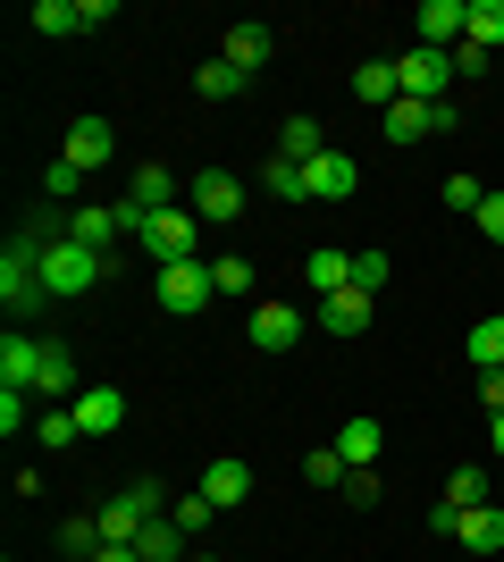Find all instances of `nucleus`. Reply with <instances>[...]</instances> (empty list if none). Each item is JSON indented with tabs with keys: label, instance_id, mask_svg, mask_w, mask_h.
I'll return each instance as SVG.
<instances>
[{
	"label": "nucleus",
	"instance_id": "423d86ee",
	"mask_svg": "<svg viewBox=\"0 0 504 562\" xmlns=\"http://www.w3.org/2000/svg\"><path fill=\"white\" fill-rule=\"evenodd\" d=\"M269 50H278V25H261V18H236L227 25V34H219V59H227V68H269Z\"/></svg>",
	"mask_w": 504,
	"mask_h": 562
},
{
	"label": "nucleus",
	"instance_id": "0eeeda50",
	"mask_svg": "<svg viewBox=\"0 0 504 562\" xmlns=\"http://www.w3.org/2000/svg\"><path fill=\"white\" fill-rule=\"evenodd\" d=\"M34 378H43V336L9 328L0 336V386H9V395H34Z\"/></svg>",
	"mask_w": 504,
	"mask_h": 562
},
{
	"label": "nucleus",
	"instance_id": "72a5a7b5",
	"mask_svg": "<svg viewBox=\"0 0 504 562\" xmlns=\"http://www.w3.org/2000/svg\"><path fill=\"white\" fill-rule=\"evenodd\" d=\"M34 420H43V412H34L25 395H9V386H0V437H34Z\"/></svg>",
	"mask_w": 504,
	"mask_h": 562
},
{
	"label": "nucleus",
	"instance_id": "f03ea898",
	"mask_svg": "<svg viewBox=\"0 0 504 562\" xmlns=\"http://www.w3.org/2000/svg\"><path fill=\"white\" fill-rule=\"evenodd\" d=\"M135 244L152 252V269H177V260H211V252H202V218H193L186 202H177V211H152V227L135 235Z\"/></svg>",
	"mask_w": 504,
	"mask_h": 562
},
{
	"label": "nucleus",
	"instance_id": "ea45409f",
	"mask_svg": "<svg viewBox=\"0 0 504 562\" xmlns=\"http://www.w3.org/2000/svg\"><path fill=\"white\" fill-rule=\"evenodd\" d=\"M354 285H361V294H379V285H387V252H354Z\"/></svg>",
	"mask_w": 504,
	"mask_h": 562
},
{
	"label": "nucleus",
	"instance_id": "c85d7f7f",
	"mask_svg": "<svg viewBox=\"0 0 504 562\" xmlns=\"http://www.w3.org/2000/svg\"><path fill=\"white\" fill-rule=\"evenodd\" d=\"M462 352H471V361H480V370H504V311H488L480 328L462 336Z\"/></svg>",
	"mask_w": 504,
	"mask_h": 562
},
{
	"label": "nucleus",
	"instance_id": "c03bdc74",
	"mask_svg": "<svg viewBox=\"0 0 504 562\" xmlns=\"http://www.w3.org/2000/svg\"><path fill=\"white\" fill-rule=\"evenodd\" d=\"M93 562H144V554H135V546H101Z\"/></svg>",
	"mask_w": 504,
	"mask_h": 562
},
{
	"label": "nucleus",
	"instance_id": "412c9836",
	"mask_svg": "<svg viewBox=\"0 0 504 562\" xmlns=\"http://www.w3.org/2000/svg\"><path fill=\"white\" fill-rule=\"evenodd\" d=\"M303 285H312V294H345V285H354V252H336V244H320V252L303 260Z\"/></svg>",
	"mask_w": 504,
	"mask_h": 562
},
{
	"label": "nucleus",
	"instance_id": "a211bd4d",
	"mask_svg": "<svg viewBox=\"0 0 504 562\" xmlns=\"http://www.w3.org/2000/svg\"><path fill=\"white\" fill-rule=\"evenodd\" d=\"M68 235L93 244V252H110V244L126 235V218H119V202H85V211H68Z\"/></svg>",
	"mask_w": 504,
	"mask_h": 562
},
{
	"label": "nucleus",
	"instance_id": "f704fd0d",
	"mask_svg": "<svg viewBox=\"0 0 504 562\" xmlns=\"http://www.w3.org/2000/svg\"><path fill=\"white\" fill-rule=\"evenodd\" d=\"M211 513H219V504H211V495H202V487H193V495H177V504H168V520H177L186 538H202V520H211Z\"/></svg>",
	"mask_w": 504,
	"mask_h": 562
},
{
	"label": "nucleus",
	"instance_id": "393cba45",
	"mask_svg": "<svg viewBox=\"0 0 504 562\" xmlns=\"http://www.w3.org/2000/svg\"><path fill=\"white\" fill-rule=\"evenodd\" d=\"M135 554H144V562H186L193 554V538H186V529H177V520H152V529H144V538H135Z\"/></svg>",
	"mask_w": 504,
	"mask_h": 562
},
{
	"label": "nucleus",
	"instance_id": "f3484780",
	"mask_svg": "<svg viewBox=\"0 0 504 562\" xmlns=\"http://www.w3.org/2000/svg\"><path fill=\"white\" fill-rule=\"evenodd\" d=\"M379 446H387V428H379V420H361V412L336 428V462H345V470H379Z\"/></svg>",
	"mask_w": 504,
	"mask_h": 562
},
{
	"label": "nucleus",
	"instance_id": "473e14b6",
	"mask_svg": "<svg viewBox=\"0 0 504 562\" xmlns=\"http://www.w3.org/2000/svg\"><path fill=\"white\" fill-rule=\"evenodd\" d=\"M34 437H43V446H76V437H85V428H76V403H51L43 420H34Z\"/></svg>",
	"mask_w": 504,
	"mask_h": 562
},
{
	"label": "nucleus",
	"instance_id": "a19ab883",
	"mask_svg": "<svg viewBox=\"0 0 504 562\" xmlns=\"http://www.w3.org/2000/svg\"><path fill=\"white\" fill-rule=\"evenodd\" d=\"M471 227H480V235H488V244H504V193H488L480 211H471Z\"/></svg>",
	"mask_w": 504,
	"mask_h": 562
},
{
	"label": "nucleus",
	"instance_id": "bb28decb",
	"mask_svg": "<svg viewBox=\"0 0 504 562\" xmlns=\"http://www.w3.org/2000/svg\"><path fill=\"white\" fill-rule=\"evenodd\" d=\"M261 193H269V202H287V211H294V202H312V177H303V168H294V160H269V168H261Z\"/></svg>",
	"mask_w": 504,
	"mask_h": 562
},
{
	"label": "nucleus",
	"instance_id": "ddd939ff",
	"mask_svg": "<svg viewBox=\"0 0 504 562\" xmlns=\"http://www.w3.org/2000/svg\"><path fill=\"white\" fill-rule=\"evenodd\" d=\"M76 428H85V437H119L126 428V386H85V395H76Z\"/></svg>",
	"mask_w": 504,
	"mask_h": 562
},
{
	"label": "nucleus",
	"instance_id": "2eb2a0df",
	"mask_svg": "<svg viewBox=\"0 0 504 562\" xmlns=\"http://www.w3.org/2000/svg\"><path fill=\"white\" fill-rule=\"evenodd\" d=\"M462 25H471V0H421V43L429 50H462Z\"/></svg>",
	"mask_w": 504,
	"mask_h": 562
},
{
	"label": "nucleus",
	"instance_id": "37998d69",
	"mask_svg": "<svg viewBox=\"0 0 504 562\" xmlns=\"http://www.w3.org/2000/svg\"><path fill=\"white\" fill-rule=\"evenodd\" d=\"M480 403H488V420L504 412V370H480Z\"/></svg>",
	"mask_w": 504,
	"mask_h": 562
},
{
	"label": "nucleus",
	"instance_id": "4468645a",
	"mask_svg": "<svg viewBox=\"0 0 504 562\" xmlns=\"http://www.w3.org/2000/svg\"><path fill=\"white\" fill-rule=\"evenodd\" d=\"M303 177H312V202H354V193H361L354 151H320V160L303 168Z\"/></svg>",
	"mask_w": 504,
	"mask_h": 562
},
{
	"label": "nucleus",
	"instance_id": "4be33fe9",
	"mask_svg": "<svg viewBox=\"0 0 504 562\" xmlns=\"http://www.w3.org/2000/svg\"><path fill=\"white\" fill-rule=\"evenodd\" d=\"M455 538L471 546V554H504V513L496 504H471V513L455 520Z\"/></svg>",
	"mask_w": 504,
	"mask_h": 562
},
{
	"label": "nucleus",
	"instance_id": "49530a36",
	"mask_svg": "<svg viewBox=\"0 0 504 562\" xmlns=\"http://www.w3.org/2000/svg\"><path fill=\"white\" fill-rule=\"evenodd\" d=\"M186 562H219V554H186Z\"/></svg>",
	"mask_w": 504,
	"mask_h": 562
},
{
	"label": "nucleus",
	"instance_id": "7c9ffc66",
	"mask_svg": "<svg viewBox=\"0 0 504 562\" xmlns=\"http://www.w3.org/2000/svg\"><path fill=\"white\" fill-rule=\"evenodd\" d=\"M437 504H455V513H471V504H488V470H480V462H462L455 479H446V495H437Z\"/></svg>",
	"mask_w": 504,
	"mask_h": 562
},
{
	"label": "nucleus",
	"instance_id": "6ab92c4d",
	"mask_svg": "<svg viewBox=\"0 0 504 562\" xmlns=\"http://www.w3.org/2000/svg\"><path fill=\"white\" fill-rule=\"evenodd\" d=\"M126 202H144V211H177V202H186V186H177V168L144 160V168H135V186H126Z\"/></svg>",
	"mask_w": 504,
	"mask_h": 562
},
{
	"label": "nucleus",
	"instance_id": "39448f33",
	"mask_svg": "<svg viewBox=\"0 0 504 562\" xmlns=\"http://www.w3.org/2000/svg\"><path fill=\"white\" fill-rule=\"evenodd\" d=\"M186 211L202 218V227H227V218L244 211V177H227V168H202L186 186Z\"/></svg>",
	"mask_w": 504,
	"mask_h": 562
},
{
	"label": "nucleus",
	"instance_id": "2f4dec72",
	"mask_svg": "<svg viewBox=\"0 0 504 562\" xmlns=\"http://www.w3.org/2000/svg\"><path fill=\"white\" fill-rule=\"evenodd\" d=\"M211 285L219 294H253V260L244 252H211Z\"/></svg>",
	"mask_w": 504,
	"mask_h": 562
},
{
	"label": "nucleus",
	"instance_id": "5701e85b",
	"mask_svg": "<svg viewBox=\"0 0 504 562\" xmlns=\"http://www.w3.org/2000/svg\"><path fill=\"white\" fill-rule=\"evenodd\" d=\"M320 151H328V135H320V117H287V126H278V160L312 168Z\"/></svg>",
	"mask_w": 504,
	"mask_h": 562
},
{
	"label": "nucleus",
	"instance_id": "f257e3e1",
	"mask_svg": "<svg viewBox=\"0 0 504 562\" xmlns=\"http://www.w3.org/2000/svg\"><path fill=\"white\" fill-rule=\"evenodd\" d=\"M43 303H51V285H43V235L18 218V235L0 244V311H9V328H25Z\"/></svg>",
	"mask_w": 504,
	"mask_h": 562
},
{
	"label": "nucleus",
	"instance_id": "6e6552de",
	"mask_svg": "<svg viewBox=\"0 0 504 562\" xmlns=\"http://www.w3.org/2000/svg\"><path fill=\"white\" fill-rule=\"evenodd\" d=\"M455 126V101H395L387 110V143H421V135H446Z\"/></svg>",
	"mask_w": 504,
	"mask_h": 562
},
{
	"label": "nucleus",
	"instance_id": "9d476101",
	"mask_svg": "<svg viewBox=\"0 0 504 562\" xmlns=\"http://www.w3.org/2000/svg\"><path fill=\"white\" fill-rule=\"evenodd\" d=\"M34 395L43 403H76L85 395V370H76V352L59 345V336H43V378H34Z\"/></svg>",
	"mask_w": 504,
	"mask_h": 562
},
{
	"label": "nucleus",
	"instance_id": "f8f14e48",
	"mask_svg": "<svg viewBox=\"0 0 504 562\" xmlns=\"http://www.w3.org/2000/svg\"><path fill=\"white\" fill-rule=\"evenodd\" d=\"M110 151H119V135H110V117H76L68 135H59V160H76L85 177H93V168L110 160Z\"/></svg>",
	"mask_w": 504,
	"mask_h": 562
},
{
	"label": "nucleus",
	"instance_id": "a878e982",
	"mask_svg": "<svg viewBox=\"0 0 504 562\" xmlns=\"http://www.w3.org/2000/svg\"><path fill=\"white\" fill-rule=\"evenodd\" d=\"M244 85H253V76L227 68V59H202V68H193V93L202 101H244Z\"/></svg>",
	"mask_w": 504,
	"mask_h": 562
},
{
	"label": "nucleus",
	"instance_id": "cd10ccee",
	"mask_svg": "<svg viewBox=\"0 0 504 562\" xmlns=\"http://www.w3.org/2000/svg\"><path fill=\"white\" fill-rule=\"evenodd\" d=\"M101 546H110V538H101V513H76V520H59V554H76V562H93Z\"/></svg>",
	"mask_w": 504,
	"mask_h": 562
},
{
	"label": "nucleus",
	"instance_id": "dca6fc26",
	"mask_svg": "<svg viewBox=\"0 0 504 562\" xmlns=\"http://www.w3.org/2000/svg\"><path fill=\"white\" fill-rule=\"evenodd\" d=\"M202 495H211L219 513H236L244 495H253V462H236V453H219V462L202 470Z\"/></svg>",
	"mask_w": 504,
	"mask_h": 562
},
{
	"label": "nucleus",
	"instance_id": "e433bc0d",
	"mask_svg": "<svg viewBox=\"0 0 504 562\" xmlns=\"http://www.w3.org/2000/svg\"><path fill=\"white\" fill-rule=\"evenodd\" d=\"M76 186H85V168H76V160H51L43 168V202H76Z\"/></svg>",
	"mask_w": 504,
	"mask_h": 562
},
{
	"label": "nucleus",
	"instance_id": "9b49d317",
	"mask_svg": "<svg viewBox=\"0 0 504 562\" xmlns=\"http://www.w3.org/2000/svg\"><path fill=\"white\" fill-rule=\"evenodd\" d=\"M244 336H253V352H294V345H303V311H294V303H261Z\"/></svg>",
	"mask_w": 504,
	"mask_h": 562
},
{
	"label": "nucleus",
	"instance_id": "20e7f679",
	"mask_svg": "<svg viewBox=\"0 0 504 562\" xmlns=\"http://www.w3.org/2000/svg\"><path fill=\"white\" fill-rule=\"evenodd\" d=\"M211 260H177V269H152V303L168 311V319H193V311L211 303Z\"/></svg>",
	"mask_w": 504,
	"mask_h": 562
},
{
	"label": "nucleus",
	"instance_id": "c9c22d12",
	"mask_svg": "<svg viewBox=\"0 0 504 562\" xmlns=\"http://www.w3.org/2000/svg\"><path fill=\"white\" fill-rule=\"evenodd\" d=\"M336 495H345L354 513H370V504L387 495V479H379V470H345V487H336Z\"/></svg>",
	"mask_w": 504,
	"mask_h": 562
},
{
	"label": "nucleus",
	"instance_id": "1a4fd4ad",
	"mask_svg": "<svg viewBox=\"0 0 504 562\" xmlns=\"http://www.w3.org/2000/svg\"><path fill=\"white\" fill-rule=\"evenodd\" d=\"M370 319H379V294H361V285H345V294H320V328L345 336V345H354Z\"/></svg>",
	"mask_w": 504,
	"mask_h": 562
},
{
	"label": "nucleus",
	"instance_id": "7ed1b4c3",
	"mask_svg": "<svg viewBox=\"0 0 504 562\" xmlns=\"http://www.w3.org/2000/svg\"><path fill=\"white\" fill-rule=\"evenodd\" d=\"M395 93L404 101H446L455 93V50H429V43L395 50Z\"/></svg>",
	"mask_w": 504,
	"mask_h": 562
},
{
	"label": "nucleus",
	"instance_id": "b1692460",
	"mask_svg": "<svg viewBox=\"0 0 504 562\" xmlns=\"http://www.w3.org/2000/svg\"><path fill=\"white\" fill-rule=\"evenodd\" d=\"M25 25H34V34H51V43H68V34H85V9H76V0H34V9H25Z\"/></svg>",
	"mask_w": 504,
	"mask_h": 562
},
{
	"label": "nucleus",
	"instance_id": "79ce46f5",
	"mask_svg": "<svg viewBox=\"0 0 504 562\" xmlns=\"http://www.w3.org/2000/svg\"><path fill=\"white\" fill-rule=\"evenodd\" d=\"M480 76H488V50L462 43V50H455V85H480Z\"/></svg>",
	"mask_w": 504,
	"mask_h": 562
},
{
	"label": "nucleus",
	"instance_id": "aec40b11",
	"mask_svg": "<svg viewBox=\"0 0 504 562\" xmlns=\"http://www.w3.org/2000/svg\"><path fill=\"white\" fill-rule=\"evenodd\" d=\"M354 101H361V110H395V101H404V93H395V59H361V68H354Z\"/></svg>",
	"mask_w": 504,
	"mask_h": 562
},
{
	"label": "nucleus",
	"instance_id": "58836bf2",
	"mask_svg": "<svg viewBox=\"0 0 504 562\" xmlns=\"http://www.w3.org/2000/svg\"><path fill=\"white\" fill-rule=\"evenodd\" d=\"M437 202L471 218V211H480V202H488V193H480V177H446V193H437Z\"/></svg>",
	"mask_w": 504,
	"mask_h": 562
},
{
	"label": "nucleus",
	"instance_id": "a18cd8bd",
	"mask_svg": "<svg viewBox=\"0 0 504 562\" xmlns=\"http://www.w3.org/2000/svg\"><path fill=\"white\" fill-rule=\"evenodd\" d=\"M488 453H496V462H504V412H496V420H488Z\"/></svg>",
	"mask_w": 504,
	"mask_h": 562
},
{
	"label": "nucleus",
	"instance_id": "c756f323",
	"mask_svg": "<svg viewBox=\"0 0 504 562\" xmlns=\"http://www.w3.org/2000/svg\"><path fill=\"white\" fill-rule=\"evenodd\" d=\"M462 43L504 50V0H471V25H462Z\"/></svg>",
	"mask_w": 504,
	"mask_h": 562
},
{
	"label": "nucleus",
	"instance_id": "4c0bfd02",
	"mask_svg": "<svg viewBox=\"0 0 504 562\" xmlns=\"http://www.w3.org/2000/svg\"><path fill=\"white\" fill-rule=\"evenodd\" d=\"M303 479H312V487H345V462H336V446H320V453H303Z\"/></svg>",
	"mask_w": 504,
	"mask_h": 562
}]
</instances>
